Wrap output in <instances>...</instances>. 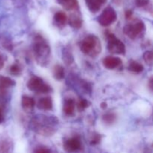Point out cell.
<instances>
[{
    "mask_svg": "<svg viewBox=\"0 0 153 153\" xmlns=\"http://www.w3.org/2000/svg\"><path fill=\"white\" fill-rule=\"evenodd\" d=\"M143 69H144L143 68V66L135 61H131L129 63V65L128 67V70L135 73H141V72H143Z\"/></svg>",
    "mask_w": 153,
    "mask_h": 153,
    "instance_id": "obj_20",
    "label": "cell"
},
{
    "mask_svg": "<svg viewBox=\"0 0 153 153\" xmlns=\"http://www.w3.org/2000/svg\"><path fill=\"white\" fill-rule=\"evenodd\" d=\"M103 66L108 70H114L122 64V60L114 56H108L102 61Z\"/></svg>",
    "mask_w": 153,
    "mask_h": 153,
    "instance_id": "obj_8",
    "label": "cell"
},
{
    "mask_svg": "<svg viewBox=\"0 0 153 153\" xmlns=\"http://www.w3.org/2000/svg\"><path fill=\"white\" fill-rule=\"evenodd\" d=\"M67 21L70 26L73 27V28H76V29H79L82 25V19L80 14L72 13L67 19Z\"/></svg>",
    "mask_w": 153,
    "mask_h": 153,
    "instance_id": "obj_13",
    "label": "cell"
},
{
    "mask_svg": "<svg viewBox=\"0 0 153 153\" xmlns=\"http://www.w3.org/2000/svg\"><path fill=\"white\" fill-rule=\"evenodd\" d=\"M38 109L43 111H49L52 109V100L50 97H46L40 99L37 104Z\"/></svg>",
    "mask_w": 153,
    "mask_h": 153,
    "instance_id": "obj_11",
    "label": "cell"
},
{
    "mask_svg": "<svg viewBox=\"0 0 153 153\" xmlns=\"http://www.w3.org/2000/svg\"><path fill=\"white\" fill-rule=\"evenodd\" d=\"M117 13L111 7H107L98 17V22L102 26H109L116 21Z\"/></svg>",
    "mask_w": 153,
    "mask_h": 153,
    "instance_id": "obj_6",
    "label": "cell"
},
{
    "mask_svg": "<svg viewBox=\"0 0 153 153\" xmlns=\"http://www.w3.org/2000/svg\"><path fill=\"white\" fill-rule=\"evenodd\" d=\"M9 148V144L6 141H2L0 142V152H7L8 151Z\"/></svg>",
    "mask_w": 153,
    "mask_h": 153,
    "instance_id": "obj_26",
    "label": "cell"
},
{
    "mask_svg": "<svg viewBox=\"0 0 153 153\" xmlns=\"http://www.w3.org/2000/svg\"><path fill=\"white\" fill-rule=\"evenodd\" d=\"M26 86L31 91L40 94H48L52 91L51 87L47 84H45L41 78L35 76H32L28 81Z\"/></svg>",
    "mask_w": 153,
    "mask_h": 153,
    "instance_id": "obj_4",
    "label": "cell"
},
{
    "mask_svg": "<svg viewBox=\"0 0 153 153\" xmlns=\"http://www.w3.org/2000/svg\"><path fill=\"white\" fill-rule=\"evenodd\" d=\"M152 82H153L152 77H151L150 79H149V89H150L151 91H152V88H153Z\"/></svg>",
    "mask_w": 153,
    "mask_h": 153,
    "instance_id": "obj_32",
    "label": "cell"
},
{
    "mask_svg": "<svg viewBox=\"0 0 153 153\" xmlns=\"http://www.w3.org/2000/svg\"><path fill=\"white\" fill-rule=\"evenodd\" d=\"M108 37V49L110 52L117 55H124L126 47L124 43L118 39L113 33H109Z\"/></svg>",
    "mask_w": 153,
    "mask_h": 153,
    "instance_id": "obj_5",
    "label": "cell"
},
{
    "mask_svg": "<svg viewBox=\"0 0 153 153\" xmlns=\"http://www.w3.org/2000/svg\"><path fill=\"white\" fill-rule=\"evenodd\" d=\"M4 120V114H3V109L2 108L0 107V124L2 123Z\"/></svg>",
    "mask_w": 153,
    "mask_h": 153,
    "instance_id": "obj_30",
    "label": "cell"
},
{
    "mask_svg": "<svg viewBox=\"0 0 153 153\" xmlns=\"http://www.w3.org/2000/svg\"><path fill=\"white\" fill-rule=\"evenodd\" d=\"M35 131H37L39 134L43 136V137H51V136H52L55 134L56 130L52 126H49L45 125H40V127H36Z\"/></svg>",
    "mask_w": 153,
    "mask_h": 153,
    "instance_id": "obj_10",
    "label": "cell"
},
{
    "mask_svg": "<svg viewBox=\"0 0 153 153\" xmlns=\"http://www.w3.org/2000/svg\"><path fill=\"white\" fill-rule=\"evenodd\" d=\"M86 5L92 13H97L101 9L102 6L105 3L103 0H85Z\"/></svg>",
    "mask_w": 153,
    "mask_h": 153,
    "instance_id": "obj_9",
    "label": "cell"
},
{
    "mask_svg": "<svg viewBox=\"0 0 153 153\" xmlns=\"http://www.w3.org/2000/svg\"><path fill=\"white\" fill-rule=\"evenodd\" d=\"M132 16H133V12L132 10H127L126 11L125 13V16H126V19H128V20H129V19H131V18H132Z\"/></svg>",
    "mask_w": 153,
    "mask_h": 153,
    "instance_id": "obj_28",
    "label": "cell"
},
{
    "mask_svg": "<svg viewBox=\"0 0 153 153\" xmlns=\"http://www.w3.org/2000/svg\"><path fill=\"white\" fill-rule=\"evenodd\" d=\"M67 19L68 17L64 11H58L54 16V20L60 27L64 26L67 24Z\"/></svg>",
    "mask_w": 153,
    "mask_h": 153,
    "instance_id": "obj_17",
    "label": "cell"
},
{
    "mask_svg": "<svg viewBox=\"0 0 153 153\" xmlns=\"http://www.w3.org/2000/svg\"><path fill=\"white\" fill-rule=\"evenodd\" d=\"M100 140H101V136H100V134H94V135L93 136V138L92 140H91V143L92 145L98 144V143L100 142Z\"/></svg>",
    "mask_w": 153,
    "mask_h": 153,
    "instance_id": "obj_27",
    "label": "cell"
},
{
    "mask_svg": "<svg viewBox=\"0 0 153 153\" xmlns=\"http://www.w3.org/2000/svg\"><path fill=\"white\" fill-rule=\"evenodd\" d=\"M116 120L117 115L113 112H108V113L105 114L102 116V121L106 125H112L116 122Z\"/></svg>",
    "mask_w": 153,
    "mask_h": 153,
    "instance_id": "obj_19",
    "label": "cell"
},
{
    "mask_svg": "<svg viewBox=\"0 0 153 153\" xmlns=\"http://www.w3.org/2000/svg\"><path fill=\"white\" fill-rule=\"evenodd\" d=\"M89 102L88 100H86L85 99H82L79 101L77 104V108L79 111H83L84 110L87 108L89 107Z\"/></svg>",
    "mask_w": 153,
    "mask_h": 153,
    "instance_id": "obj_23",
    "label": "cell"
},
{
    "mask_svg": "<svg viewBox=\"0 0 153 153\" xmlns=\"http://www.w3.org/2000/svg\"><path fill=\"white\" fill-rule=\"evenodd\" d=\"M4 58H3L2 55H0V70H1L3 67H4Z\"/></svg>",
    "mask_w": 153,
    "mask_h": 153,
    "instance_id": "obj_31",
    "label": "cell"
},
{
    "mask_svg": "<svg viewBox=\"0 0 153 153\" xmlns=\"http://www.w3.org/2000/svg\"><path fill=\"white\" fill-rule=\"evenodd\" d=\"M63 60L67 64H71L73 61V56L72 55V52L70 51H66V49H64V51H63Z\"/></svg>",
    "mask_w": 153,
    "mask_h": 153,
    "instance_id": "obj_22",
    "label": "cell"
},
{
    "mask_svg": "<svg viewBox=\"0 0 153 153\" xmlns=\"http://www.w3.org/2000/svg\"><path fill=\"white\" fill-rule=\"evenodd\" d=\"M143 60H144V61L148 64V65H152L153 54L152 51H146V52L143 54Z\"/></svg>",
    "mask_w": 153,
    "mask_h": 153,
    "instance_id": "obj_24",
    "label": "cell"
},
{
    "mask_svg": "<svg viewBox=\"0 0 153 153\" xmlns=\"http://www.w3.org/2000/svg\"><path fill=\"white\" fill-rule=\"evenodd\" d=\"M52 73H53V77L56 80H62L64 78V74H65L64 67L60 64H56L54 66Z\"/></svg>",
    "mask_w": 153,
    "mask_h": 153,
    "instance_id": "obj_18",
    "label": "cell"
},
{
    "mask_svg": "<svg viewBox=\"0 0 153 153\" xmlns=\"http://www.w3.org/2000/svg\"><path fill=\"white\" fill-rule=\"evenodd\" d=\"M15 85H16V82L14 80L9 77L0 75V91L3 92L7 88L13 87Z\"/></svg>",
    "mask_w": 153,
    "mask_h": 153,
    "instance_id": "obj_16",
    "label": "cell"
},
{
    "mask_svg": "<svg viewBox=\"0 0 153 153\" xmlns=\"http://www.w3.org/2000/svg\"><path fill=\"white\" fill-rule=\"evenodd\" d=\"M76 103L73 99H67L64 101L63 105V111L67 116H71L74 114Z\"/></svg>",
    "mask_w": 153,
    "mask_h": 153,
    "instance_id": "obj_15",
    "label": "cell"
},
{
    "mask_svg": "<svg viewBox=\"0 0 153 153\" xmlns=\"http://www.w3.org/2000/svg\"><path fill=\"white\" fill-rule=\"evenodd\" d=\"M145 25L141 20H136L127 24L123 28V32L131 39H136L141 37L145 32Z\"/></svg>",
    "mask_w": 153,
    "mask_h": 153,
    "instance_id": "obj_3",
    "label": "cell"
},
{
    "mask_svg": "<svg viewBox=\"0 0 153 153\" xmlns=\"http://www.w3.org/2000/svg\"><path fill=\"white\" fill-rule=\"evenodd\" d=\"M60 5L62 6L64 9L67 10H78L79 9V2L78 0H57Z\"/></svg>",
    "mask_w": 153,
    "mask_h": 153,
    "instance_id": "obj_14",
    "label": "cell"
},
{
    "mask_svg": "<svg viewBox=\"0 0 153 153\" xmlns=\"http://www.w3.org/2000/svg\"><path fill=\"white\" fill-rule=\"evenodd\" d=\"M33 50L37 63L40 65H46L50 57V48L41 36L38 35L34 38Z\"/></svg>",
    "mask_w": 153,
    "mask_h": 153,
    "instance_id": "obj_1",
    "label": "cell"
},
{
    "mask_svg": "<svg viewBox=\"0 0 153 153\" xmlns=\"http://www.w3.org/2000/svg\"><path fill=\"white\" fill-rule=\"evenodd\" d=\"M10 72L11 74L14 75V76H19L22 73V67H21L20 64L18 63H14L10 67Z\"/></svg>",
    "mask_w": 153,
    "mask_h": 153,
    "instance_id": "obj_21",
    "label": "cell"
},
{
    "mask_svg": "<svg viewBox=\"0 0 153 153\" xmlns=\"http://www.w3.org/2000/svg\"><path fill=\"white\" fill-rule=\"evenodd\" d=\"M80 49L84 54L91 57H96L102 51L101 42L95 35L85 37L80 43Z\"/></svg>",
    "mask_w": 153,
    "mask_h": 153,
    "instance_id": "obj_2",
    "label": "cell"
},
{
    "mask_svg": "<svg viewBox=\"0 0 153 153\" xmlns=\"http://www.w3.org/2000/svg\"><path fill=\"white\" fill-rule=\"evenodd\" d=\"M149 3V0H135V4L138 7H143L147 5Z\"/></svg>",
    "mask_w": 153,
    "mask_h": 153,
    "instance_id": "obj_25",
    "label": "cell"
},
{
    "mask_svg": "<svg viewBox=\"0 0 153 153\" xmlns=\"http://www.w3.org/2000/svg\"><path fill=\"white\" fill-rule=\"evenodd\" d=\"M34 152H50V150L46 149V148L40 147V148H38L37 149H36V150H34Z\"/></svg>",
    "mask_w": 153,
    "mask_h": 153,
    "instance_id": "obj_29",
    "label": "cell"
},
{
    "mask_svg": "<svg viewBox=\"0 0 153 153\" xmlns=\"http://www.w3.org/2000/svg\"><path fill=\"white\" fill-rule=\"evenodd\" d=\"M21 104H22V108L25 111L31 112L34 108L35 102H34V99L32 97H28V96H23L22 97V100H21Z\"/></svg>",
    "mask_w": 153,
    "mask_h": 153,
    "instance_id": "obj_12",
    "label": "cell"
},
{
    "mask_svg": "<svg viewBox=\"0 0 153 153\" xmlns=\"http://www.w3.org/2000/svg\"><path fill=\"white\" fill-rule=\"evenodd\" d=\"M103 1H105L106 2V1H107V0H103Z\"/></svg>",
    "mask_w": 153,
    "mask_h": 153,
    "instance_id": "obj_34",
    "label": "cell"
},
{
    "mask_svg": "<svg viewBox=\"0 0 153 153\" xmlns=\"http://www.w3.org/2000/svg\"><path fill=\"white\" fill-rule=\"evenodd\" d=\"M100 107H101V108L104 109V110H105V109L107 108V103H106V102H102Z\"/></svg>",
    "mask_w": 153,
    "mask_h": 153,
    "instance_id": "obj_33",
    "label": "cell"
},
{
    "mask_svg": "<svg viewBox=\"0 0 153 153\" xmlns=\"http://www.w3.org/2000/svg\"><path fill=\"white\" fill-rule=\"evenodd\" d=\"M64 148L67 152H76L82 149V143L78 137H72L66 140L64 143Z\"/></svg>",
    "mask_w": 153,
    "mask_h": 153,
    "instance_id": "obj_7",
    "label": "cell"
}]
</instances>
